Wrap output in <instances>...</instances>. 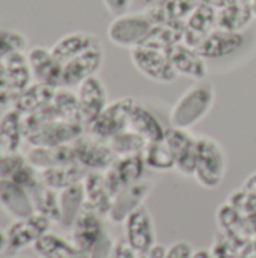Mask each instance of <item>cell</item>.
I'll use <instances>...</instances> for the list:
<instances>
[{
    "label": "cell",
    "instance_id": "cell-1",
    "mask_svg": "<svg viewBox=\"0 0 256 258\" xmlns=\"http://www.w3.org/2000/svg\"><path fill=\"white\" fill-rule=\"evenodd\" d=\"M216 103V88L210 80L195 82L174 103L169 112L172 127L190 130L201 124L213 110Z\"/></svg>",
    "mask_w": 256,
    "mask_h": 258
},
{
    "label": "cell",
    "instance_id": "cell-2",
    "mask_svg": "<svg viewBox=\"0 0 256 258\" xmlns=\"http://www.w3.org/2000/svg\"><path fill=\"white\" fill-rule=\"evenodd\" d=\"M228 171V154L225 147L214 138L201 135L196 139V165L193 178L207 189L214 190L223 184Z\"/></svg>",
    "mask_w": 256,
    "mask_h": 258
},
{
    "label": "cell",
    "instance_id": "cell-3",
    "mask_svg": "<svg viewBox=\"0 0 256 258\" xmlns=\"http://www.w3.org/2000/svg\"><path fill=\"white\" fill-rule=\"evenodd\" d=\"M152 27L154 23L145 9L137 12L128 11L122 15L113 17L107 26V38L113 45L131 50L143 42Z\"/></svg>",
    "mask_w": 256,
    "mask_h": 258
},
{
    "label": "cell",
    "instance_id": "cell-4",
    "mask_svg": "<svg viewBox=\"0 0 256 258\" xmlns=\"http://www.w3.org/2000/svg\"><path fill=\"white\" fill-rule=\"evenodd\" d=\"M133 67L148 80L160 85H170L177 82L178 74L172 65L169 53L149 47H134L130 50Z\"/></svg>",
    "mask_w": 256,
    "mask_h": 258
},
{
    "label": "cell",
    "instance_id": "cell-5",
    "mask_svg": "<svg viewBox=\"0 0 256 258\" xmlns=\"http://www.w3.org/2000/svg\"><path fill=\"white\" fill-rule=\"evenodd\" d=\"M136 103L137 100L133 97H122L110 101L86 132L98 139L109 142L113 136L130 127V115Z\"/></svg>",
    "mask_w": 256,
    "mask_h": 258
},
{
    "label": "cell",
    "instance_id": "cell-6",
    "mask_svg": "<svg viewBox=\"0 0 256 258\" xmlns=\"http://www.w3.org/2000/svg\"><path fill=\"white\" fill-rule=\"evenodd\" d=\"M53 222L44 215L35 213L26 219L12 221V224L6 230L8 237V249L9 255H17L21 251L32 248L36 242L51 230Z\"/></svg>",
    "mask_w": 256,
    "mask_h": 258
},
{
    "label": "cell",
    "instance_id": "cell-7",
    "mask_svg": "<svg viewBox=\"0 0 256 258\" xmlns=\"http://www.w3.org/2000/svg\"><path fill=\"white\" fill-rule=\"evenodd\" d=\"M77 163L89 172H106L118 157L110 142L98 139L92 135H81L72 142Z\"/></svg>",
    "mask_w": 256,
    "mask_h": 258
},
{
    "label": "cell",
    "instance_id": "cell-8",
    "mask_svg": "<svg viewBox=\"0 0 256 258\" xmlns=\"http://www.w3.org/2000/svg\"><path fill=\"white\" fill-rule=\"evenodd\" d=\"M75 94L78 100L80 119L88 130V127L101 115V112L110 103L106 83L100 76L89 77L75 88Z\"/></svg>",
    "mask_w": 256,
    "mask_h": 258
},
{
    "label": "cell",
    "instance_id": "cell-9",
    "mask_svg": "<svg viewBox=\"0 0 256 258\" xmlns=\"http://www.w3.org/2000/svg\"><path fill=\"white\" fill-rule=\"evenodd\" d=\"M148 166L145 163L143 154H131V156H118L112 166L103 172L107 187L110 189L113 198L122 189L140 181L145 178Z\"/></svg>",
    "mask_w": 256,
    "mask_h": 258
},
{
    "label": "cell",
    "instance_id": "cell-10",
    "mask_svg": "<svg viewBox=\"0 0 256 258\" xmlns=\"http://www.w3.org/2000/svg\"><path fill=\"white\" fill-rule=\"evenodd\" d=\"M103 65H104V48L100 44L63 63L62 88H69V89L77 88L86 79L98 76Z\"/></svg>",
    "mask_w": 256,
    "mask_h": 258
},
{
    "label": "cell",
    "instance_id": "cell-11",
    "mask_svg": "<svg viewBox=\"0 0 256 258\" xmlns=\"http://www.w3.org/2000/svg\"><path fill=\"white\" fill-rule=\"evenodd\" d=\"M124 228H125V240L137 254L146 252L155 243H158L155 222L146 206H142L137 210H134L124 221Z\"/></svg>",
    "mask_w": 256,
    "mask_h": 258
},
{
    "label": "cell",
    "instance_id": "cell-12",
    "mask_svg": "<svg viewBox=\"0 0 256 258\" xmlns=\"http://www.w3.org/2000/svg\"><path fill=\"white\" fill-rule=\"evenodd\" d=\"M26 54L32 70L33 82L51 89L62 88L63 65L54 57L50 48L44 45H33L27 48Z\"/></svg>",
    "mask_w": 256,
    "mask_h": 258
},
{
    "label": "cell",
    "instance_id": "cell-13",
    "mask_svg": "<svg viewBox=\"0 0 256 258\" xmlns=\"http://www.w3.org/2000/svg\"><path fill=\"white\" fill-rule=\"evenodd\" d=\"M196 139L190 130L167 127L164 133V141L172 148L175 154V171L187 178H193L196 165Z\"/></svg>",
    "mask_w": 256,
    "mask_h": 258
},
{
    "label": "cell",
    "instance_id": "cell-14",
    "mask_svg": "<svg viewBox=\"0 0 256 258\" xmlns=\"http://www.w3.org/2000/svg\"><path fill=\"white\" fill-rule=\"evenodd\" d=\"M216 221L222 236H225L229 242H232L240 249L256 239L247 216L238 212L228 201L220 207H217Z\"/></svg>",
    "mask_w": 256,
    "mask_h": 258
},
{
    "label": "cell",
    "instance_id": "cell-15",
    "mask_svg": "<svg viewBox=\"0 0 256 258\" xmlns=\"http://www.w3.org/2000/svg\"><path fill=\"white\" fill-rule=\"evenodd\" d=\"M152 189H154V183L146 178L122 189L118 195H115L112 210L107 219H110L113 224H124V221L134 210L145 206L146 200L152 194Z\"/></svg>",
    "mask_w": 256,
    "mask_h": 258
},
{
    "label": "cell",
    "instance_id": "cell-16",
    "mask_svg": "<svg viewBox=\"0 0 256 258\" xmlns=\"http://www.w3.org/2000/svg\"><path fill=\"white\" fill-rule=\"evenodd\" d=\"M0 209L12 221L26 219L36 213L30 192L11 178H0Z\"/></svg>",
    "mask_w": 256,
    "mask_h": 258
},
{
    "label": "cell",
    "instance_id": "cell-17",
    "mask_svg": "<svg viewBox=\"0 0 256 258\" xmlns=\"http://www.w3.org/2000/svg\"><path fill=\"white\" fill-rule=\"evenodd\" d=\"M69 230V240L75 246V249L81 252H89L97 245V242L106 234L104 218L95 213L94 210L84 207V210L80 213V216L75 219Z\"/></svg>",
    "mask_w": 256,
    "mask_h": 258
},
{
    "label": "cell",
    "instance_id": "cell-18",
    "mask_svg": "<svg viewBox=\"0 0 256 258\" xmlns=\"http://www.w3.org/2000/svg\"><path fill=\"white\" fill-rule=\"evenodd\" d=\"M169 57L178 77H186L193 82L207 80L208 60L199 53L198 48L180 42L169 51Z\"/></svg>",
    "mask_w": 256,
    "mask_h": 258
},
{
    "label": "cell",
    "instance_id": "cell-19",
    "mask_svg": "<svg viewBox=\"0 0 256 258\" xmlns=\"http://www.w3.org/2000/svg\"><path fill=\"white\" fill-rule=\"evenodd\" d=\"M214 29H217V11L211 6L199 3L184 21L183 42L198 48Z\"/></svg>",
    "mask_w": 256,
    "mask_h": 258
},
{
    "label": "cell",
    "instance_id": "cell-20",
    "mask_svg": "<svg viewBox=\"0 0 256 258\" xmlns=\"http://www.w3.org/2000/svg\"><path fill=\"white\" fill-rule=\"evenodd\" d=\"M243 45H244L243 33H235L217 27L204 39V42L198 47V50L207 60H216L235 54Z\"/></svg>",
    "mask_w": 256,
    "mask_h": 258
},
{
    "label": "cell",
    "instance_id": "cell-21",
    "mask_svg": "<svg viewBox=\"0 0 256 258\" xmlns=\"http://www.w3.org/2000/svg\"><path fill=\"white\" fill-rule=\"evenodd\" d=\"M101 41L97 35L91 33V32H83V30H75V32H69L66 35H63L62 38H59L51 47V53L54 54V57L63 65L68 60L74 59L75 56L84 53L86 50L100 45Z\"/></svg>",
    "mask_w": 256,
    "mask_h": 258
},
{
    "label": "cell",
    "instance_id": "cell-22",
    "mask_svg": "<svg viewBox=\"0 0 256 258\" xmlns=\"http://www.w3.org/2000/svg\"><path fill=\"white\" fill-rule=\"evenodd\" d=\"M83 187L86 195V207L94 210L104 219L109 218L113 204V195L107 187L104 174L88 172V175L83 180Z\"/></svg>",
    "mask_w": 256,
    "mask_h": 258
},
{
    "label": "cell",
    "instance_id": "cell-23",
    "mask_svg": "<svg viewBox=\"0 0 256 258\" xmlns=\"http://www.w3.org/2000/svg\"><path fill=\"white\" fill-rule=\"evenodd\" d=\"M256 20L253 6L247 0H234L217 11V27L235 33H243Z\"/></svg>",
    "mask_w": 256,
    "mask_h": 258
},
{
    "label": "cell",
    "instance_id": "cell-24",
    "mask_svg": "<svg viewBox=\"0 0 256 258\" xmlns=\"http://www.w3.org/2000/svg\"><path fill=\"white\" fill-rule=\"evenodd\" d=\"M26 139L24 116L15 109H6L0 116V144L6 153H20Z\"/></svg>",
    "mask_w": 256,
    "mask_h": 258
},
{
    "label": "cell",
    "instance_id": "cell-25",
    "mask_svg": "<svg viewBox=\"0 0 256 258\" xmlns=\"http://www.w3.org/2000/svg\"><path fill=\"white\" fill-rule=\"evenodd\" d=\"M26 157L29 163L35 166L38 171L77 162L72 144L59 145V147H33L26 154Z\"/></svg>",
    "mask_w": 256,
    "mask_h": 258
},
{
    "label": "cell",
    "instance_id": "cell-26",
    "mask_svg": "<svg viewBox=\"0 0 256 258\" xmlns=\"http://www.w3.org/2000/svg\"><path fill=\"white\" fill-rule=\"evenodd\" d=\"M198 0H163L161 3L146 8L154 24L161 23H184L198 8Z\"/></svg>",
    "mask_w": 256,
    "mask_h": 258
},
{
    "label": "cell",
    "instance_id": "cell-27",
    "mask_svg": "<svg viewBox=\"0 0 256 258\" xmlns=\"http://www.w3.org/2000/svg\"><path fill=\"white\" fill-rule=\"evenodd\" d=\"M130 128L134 130L137 135H140L148 144L164 139V133H166V127L161 124V121L139 101L131 110Z\"/></svg>",
    "mask_w": 256,
    "mask_h": 258
},
{
    "label": "cell",
    "instance_id": "cell-28",
    "mask_svg": "<svg viewBox=\"0 0 256 258\" xmlns=\"http://www.w3.org/2000/svg\"><path fill=\"white\" fill-rule=\"evenodd\" d=\"M41 172V180L45 186L60 192L69 186L83 183L84 177L88 175V169H84L80 163H68V165H60L54 168H48Z\"/></svg>",
    "mask_w": 256,
    "mask_h": 258
},
{
    "label": "cell",
    "instance_id": "cell-29",
    "mask_svg": "<svg viewBox=\"0 0 256 258\" xmlns=\"http://www.w3.org/2000/svg\"><path fill=\"white\" fill-rule=\"evenodd\" d=\"M184 39V23H161L154 24L140 45L169 53Z\"/></svg>",
    "mask_w": 256,
    "mask_h": 258
},
{
    "label": "cell",
    "instance_id": "cell-30",
    "mask_svg": "<svg viewBox=\"0 0 256 258\" xmlns=\"http://www.w3.org/2000/svg\"><path fill=\"white\" fill-rule=\"evenodd\" d=\"M54 92H56V89H51L48 86H44V85L33 82L27 89H24L20 94L14 107L23 116L39 113L45 107H48V104L51 103V100L54 97Z\"/></svg>",
    "mask_w": 256,
    "mask_h": 258
},
{
    "label": "cell",
    "instance_id": "cell-31",
    "mask_svg": "<svg viewBox=\"0 0 256 258\" xmlns=\"http://www.w3.org/2000/svg\"><path fill=\"white\" fill-rule=\"evenodd\" d=\"M59 206H60V225L69 230L86 207V195H84L83 183L60 190Z\"/></svg>",
    "mask_w": 256,
    "mask_h": 258
},
{
    "label": "cell",
    "instance_id": "cell-32",
    "mask_svg": "<svg viewBox=\"0 0 256 258\" xmlns=\"http://www.w3.org/2000/svg\"><path fill=\"white\" fill-rule=\"evenodd\" d=\"M33 200L35 212L48 218L53 224H60V206H59V192L45 186L42 181L30 190Z\"/></svg>",
    "mask_w": 256,
    "mask_h": 258
},
{
    "label": "cell",
    "instance_id": "cell-33",
    "mask_svg": "<svg viewBox=\"0 0 256 258\" xmlns=\"http://www.w3.org/2000/svg\"><path fill=\"white\" fill-rule=\"evenodd\" d=\"M142 154L148 169L155 172L175 171V154L164 139L146 144Z\"/></svg>",
    "mask_w": 256,
    "mask_h": 258
},
{
    "label": "cell",
    "instance_id": "cell-34",
    "mask_svg": "<svg viewBox=\"0 0 256 258\" xmlns=\"http://www.w3.org/2000/svg\"><path fill=\"white\" fill-rule=\"evenodd\" d=\"M33 248L39 258H69L75 251H78L71 240L51 231L45 233Z\"/></svg>",
    "mask_w": 256,
    "mask_h": 258
},
{
    "label": "cell",
    "instance_id": "cell-35",
    "mask_svg": "<svg viewBox=\"0 0 256 258\" xmlns=\"http://www.w3.org/2000/svg\"><path fill=\"white\" fill-rule=\"evenodd\" d=\"M109 142H110V145H112V148H113L116 156L142 154L145 147H146V144H148L140 135H137L130 127L125 128L124 132L118 133L116 136H113Z\"/></svg>",
    "mask_w": 256,
    "mask_h": 258
},
{
    "label": "cell",
    "instance_id": "cell-36",
    "mask_svg": "<svg viewBox=\"0 0 256 258\" xmlns=\"http://www.w3.org/2000/svg\"><path fill=\"white\" fill-rule=\"evenodd\" d=\"M29 41L27 36L15 29L0 26V59L18 51H27Z\"/></svg>",
    "mask_w": 256,
    "mask_h": 258
},
{
    "label": "cell",
    "instance_id": "cell-37",
    "mask_svg": "<svg viewBox=\"0 0 256 258\" xmlns=\"http://www.w3.org/2000/svg\"><path fill=\"white\" fill-rule=\"evenodd\" d=\"M228 203L234 206L244 216H252L256 213V194L246 190L244 187L237 189L228 198Z\"/></svg>",
    "mask_w": 256,
    "mask_h": 258
},
{
    "label": "cell",
    "instance_id": "cell-38",
    "mask_svg": "<svg viewBox=\"0 0 256 258\" xmlns=\"http://www.w3.org/2000/svg\"><path fill=\"white\" fill-rule=\"evenodd\" d=\"M115 239L106 231V234L97 242V245L88 252L89 258H113L115 249Z\"/></svg>",
    "mask_w": 256,
    "mask_h": 258
},
{
    "label": "cell",
    "instance_id": "cell-39",
    "mask_svg": "<svg viewBox=\"0 0 256 258\" xmlns=\"http://www.w3.org/2000/svg\"><path fill=\"white\" fill-rule=\"evenodd\" d=\"M20 94L11 86V83L0 74V109L6 110L9 107H14L17 98Z\"/></svg>",
    "mask_w": 256,
    "mask_h": 258
},
{
    "label": "cell",
    "instance_id": "cell-40",
    "mask_svg": "<svg viewBox=\"0 0 256 258\" xmlns=\"http://www.w3.org/2000/svg\"><path fill=\"white\" fill-rule=\"evenodd\" d=\"M195 248L187 240H177L166 248L164 258H193Z\"/></svg>",
    "mask_w": 256,
    "mask_h": 258
},
{
    "label": "cell",
    "instance_id": "cell-41",
    "mask_svg": "<svg viewBox=\"0 0 256 258\" xmlns=\"http://www.w3.org/2000/svg\"><path fill=\"white\" fill-rule=\"evenodd\" d=\"M103 3L109 14H112L113 17H118L130 11L133 0H103Z\"/></svg>",
    "mask_w": 256,
    "mask_h": 258
},
{
    "label": "cell",
    "instance_id": "cell-42",
    "mask_svg": "<svg viewBox=\"0 0 256 258\" xmlns=\"http://www.w3.org/2000/svg\"><path fill=\"white\" fill-rule=\"evenodd\" d=\"M113 258H137V252L128 245L125 239H119L115 242Z\"/></svg>",
    "mask_w": 256,
    "mask_h": 258
},
{
    "label": "cell",
    "instance_id": "cell-43",
    "mask_svg": "<svg viewBox=\"0 0 256 258\" xmlns=\"http://www.w3.org/2000/svg\"><path fill=\"white\" fill-rule=\"evenodd\" d=\"M164 255H166V246L161 243H155L146 252L137 254V258H164Z\"/></svg>",
    "mask_w": 256,
    "mask_h": 258
},
{
    "label": "cell",
    "instance_id": "cell-44",
    "mask_svg": "<svg viewBox=\"0 0 256 258\" xmlns=\"http://www.w3.org/2000/svg\"><path fill=\"white\" fill-rule=\"evenodd\" d=\"M198 2L202 3V5H207V6L214 8L216 11H220V9H223L225 6H228L229 3H232L234 0H198Z\"/></svg>",
    "mask_w": 256,
    "mask_h": 258
},
{
    "label": "cell",
    "instance_id": "cell-45",
    "mask_svg": "<svg viewBox=\"0 0 256 258\" xmlns=\"http://www.w3.org/2000/svg\"><path fill=\"white\" fill-rule=\"evenodd\" d=\"M241 187H244L246 190H249V192H252V194H256V171H253V172L244 180V183H243Z\"/></svg>",
    "mask_w": 256,
    "mask_h": 258
},
{
    "label": "cell",
    "instance_id": "cell-46",
    "mask_svg": "<svg viewBox=\"0 0 256 258\" xmlns=\"http://www.w3.org/2000/svg\"><path fill=\"white\" fill-rule=\"evenodd\" d=\"M8 249V237H6V231L0 230V254L6 252Z\"/></svg>",
    "mask_w": 256,
    "mask_h": 258
},
{
    "label": "cell",
    "instance_id": "cell-47",
    "mask_svg": "<svg viewBox=\"0 0 256 258\" xmlns=\"http://www.w3.org/2000/svg\"><path fill=\"white\" fill-rule=\"evenodd\" d=\"M163 0H139V3L143 6V9H146V8H151V6H155V5H158V3H161Z\"/></svg>",
    "mask_w": 256,
    "mask_h": 258
},
{
    "label": "cell",
    "instance_id": "cell-48",
    "mask_svg": "<svg viewBox=\"0 0 256 258\" xmlns=\"http://www.w3.org/2000/svg\"><path fill=\"white\" fill-rule=\"evenodd\" d=\"M69 258H89L88 252H81V251H75Z\"/></svg>",
    "mask_w": 256,
    "mask_h": 258
},
{
    "label": "cell",
    "instance_id": "cell-49",
    "mask_svg": "<svg viewBox=\"0 0 256 258\" xmlns=\"http://www.w3.org/2000/svg\"><path fill=\"white\" fill-rule=\"evenodd\" d=\"M5 154H6V151L3 150V147H2V144H0V165H2V162H3V157H5Z\"/></svg>",
    "mask_w": 256,
    "mask_h": 258
},
{
    "label": "cell",
    "instance_id": "cell-50",
    "mask_svg": "<svg viewBox=\"0 0 256 258\" xmlns=\"http://www.w3.org/2000/svg\"><path fill=\"white\" fill-rule=\"evenodd\" d=\"M252 6H253V12H255V17H256V0L252 2Z\"/></svg>",
    "mask_w": 256,
    "mask_h": 258
},
{
    "label": "cell",
    "instance_id": "cell-51",
    "mask_svg": "<svg viewBox=\"0 0 256 258\" xmlns=\"http://www.w3.org/2000/svg\"><path fill=\"white\" fill-rule=\"evenodd\" d=\"M9 258H27V257H23V255H18V254H17V255H9Z\"/></svg>",
    "mask_w": 256,
    "mask_h": 258
},
{
    "label": "cell",
    "instance_id": "cell-52",
    "mask_svg": "<svg viewBox=\"0 0 256 258\" xmlns=\"http://www.w3.org/2000/svg\"><path fill=\"white\" fill-rule=\"evenodd\" d=\"M247 2H250V3H252V2H253V0H247Z\"/></svg>",
    "mask_w": 256,
    "mask_h": 258
}]
</instances>
